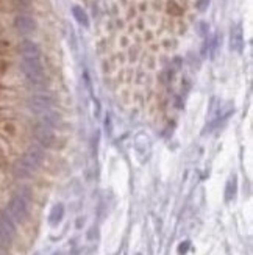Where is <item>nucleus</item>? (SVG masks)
<instances>
[{
  "label": "nucleus",
  "mask_w": 253,
  "mask_h": 255,
  "mask_svg": "<svg viewBox=\"0 0 253 255\" xmlns=\"http://www.w3.org/2000/svg\"><path fill=\"white\" fill-rule=\"evenodd\" d=\"M17 227L14 219L5 210H0V251H9L16 238Z\"/></svg>",
  "instance_id": "obj_3"
},
{
  "label": "nucleus",
  "mask_w": 253,
  "mask_h": 255,
  "mask_svg": "<svg viewBox=\"0 0 253 255\" xmlns=\"http://www.w3.org/2000/svg\"><path fill=\"white\" fill-rule=\"evenodd\" d=\"M13 172H14V175L17 177V178H20V180H25V178H30L31 175H33V169H31L22 158H19V160L14 163V168H13Z\"/></svg>",
  "instance_id": "obj_10"
},
{
  "label": "nucleus",
  "mask_w": 253,
  "mask_h": 255,
  "mask_svg": "<svg viewBox=\"0 0 253 255\" xmlns=\"http://www.w3.org/2000/svg\"><path fill=\"white\" fill-rule=\"evenodd\" d=\"M6 71V63L3 60H0V74H3Z\"/></svg>",
  "instance_id": "obj_16"
},
{
  "label": "nucleus",
  "mask_w": 253,
  "mask_h": 255,
  "mask_svg": "<svg viewBox=\"0 0 253 255\" xmlns=\"http://www.w3.org/2000/svg\"><path fill=\"white\" fill-rule=\"evenodd\" d=\"M8 168V158H6V155H5V152L0 149V169H5Z\"/></svg>",
  "instance_id": "obj_14"
},
{
  "label": "nucleus",
  "mask_w": 253,
  "mask_h": 255,
  "mask_svg": "<svg viewBox=\"0 0 253 255\" xmlns=\"http://www.w3.org/2000/svg\"><path fill=\"white\" fill-rule=\"evenodd\" d=\"M14 27L20 35H31V33H35L36 28H38L36 20L31 16H27V14L16 16L14 17Z\"/></svg>",
  "instance_id": "obj_7"
},
{
  "label": "nucleus",
  "mask_w": 253,
  "mask_h": 255,
  "mask_svg": "<svg viewBox=\"0 0 253 255\" xmlns=\"http://www.w3.org/2000/svg\"><path fill=\"white\" fill-rule=\"evenodd\" d=\"M206 2H209V0H200V2H198V9H200V11H203V9L206 8Z\"/></svg>",
  "instance_id": "obj_15"
},
{
  "label": "nucleus",
  "mask_w": 253,
  "mask_h": 255,
  "mask_svg": "<svg viewBox=\"0 0 253 255\" xmlns=\"http://www.w3.org/2000/svg\"><path fill=\"white\" fill-rule=\"evenodd\" d=\"M28 202H30V193L25 189H22L20 193H16L11 196L8 202L6 211L14 219V222L19 224H24L30 216V208H28Z\"/></svg>",
  "instance_id": "obj_1"
},
{
  "label": "nucleus",
  "mask_w": 253,
  "mask_h": 255,
  "mask_svg": "<svg viewBox=\"0 0 253 255\" xmlns=\"http://www.w3.org/2000/svg\"><path fill=\"white\" fill-rule=\"evenodd\" d=\"M19 52L22 58H41V47L31 39H24L20 42Z\"/></svg>",
  "instance_id": "obj_8"
},
{
  "label": "nucleus",
  "mask_w": 253,
  "mask_h": 255,
  "mask_svg": "<svg viewBox=\"0 0 253 255\" xmlns=\"http://www.w3.org/2000/svg\"><path fill=\"white\" fill-rule=\"evenodd\" d=\"M20 69H22L25 79L33 86H44L46 72L41 58H22L20 60Z\"/></svg>",
  "instance_id": "obj_2"
},
{
  "label": "nucleus",
  "mask_w": 253,
  "mask_h": 255,
  "mask_svg": "<svg viewBox=\"0 0 253 255\" xmlns=\"http://www.w3.org/2000/svg\"><path fill=\"white\" fill-rule=\"evenodd\" d=\"M22 160L33 169V171H36V169H39L42 166V163H44L46 160V154L44 151L39 147V146H31L28 151L24 154Z\"/></svg>",
  "instance_id": "obj_6"
},
{
  "label": "nucleus",
  "mask_w": 253,
  "mask_h": 255,
  "mask_svg": "<svg viewBox=\"0 0 253 255\" xmlns=\"http://www.w3.org/2000/svg\"><path fill=\"white\" fill-rule=\"evenodd\" d=\"M2 133L6 136V138H14L17 135V129L13 122H5L2 125Z\"/></svg>",
  "instance_id": "obj_13"
},
{
  "label": "nucleus",
  "mask_w": 253,
  "mask_h": 255,
  "mask_svg": "<svg viewBox=\"0 0 253 255\" xmlns=\"http://www.w3.org/2000/svg\"><path fill=\"white\" fill-rule=\"evenodd\" d=\"M35 138H36V141L39 143V146L46 147V149L54 147L55 143H57V135L54 133V130L49 129V127H46V125L39 124V122L35 127Z\"/></svg>",
  "instance_id": "obj_5"
},
{
  "label": "nucleus",
  "mask_w": 253,
  "mask_h": 255,
  "mask_svg": "<svg viewBox=\"0 0 253 255\" xmlns=\"http://www.w3.org/2000/svg\"><path fill=\"white\" fill-rule=\"evenodd\" d=\"M72 13H73V16H75V19L78 20L80 24H83V25H86L88 27V16H86V13L83 11V9L80 8V6H73L72 8Z\"/></svg>",
  "instance_id": "obj_12"
},
{
  "label": "nucleus",
  "mask_w": 253,
  "mask_h": 255,
  "mask_svg": "<svg viewBox=\"0 0 253 255\" xmlns=\"http://www.w3.org/2000/svg\"><path fill=\"white\" fill-rule=\"evenodd\" d=\"M38 116H39V124L49 127V129H52V130H54L55 127H58L61 122V116L54 110H47V111L41 113Z\"/></svg>",
  "instance_id": "obj_9"
},
{
  "label": "nucleus",
  "mask_w": 253,
  "mask_h": 255,
  "mask_svg": "<svg viewBox=\"0 0 253 255\" xmlns=\"http://www.w3.org/2000/svg\"><path fill=\"white\" fill-rule=\"evenodd\" d=\"M54 255H61V254H54Z\"/></svg>",
  "instance_id": "obj_17"
},
{
  "label": "nucleus",
  "mask_w": 253,
  "mask_h": 255,
  "mask_svg": "<svg viewBox=\"0 0 253 255\" xmlns=\"http://www.w3.org/2000/svg\"><path fill=\"white\" fill-rule=\"evenodd\" d=\"M0 255H2V254H0Z\"/></svg>",
  "instance_id": "obj_18"
},
{
  "label": "nucleus",
  "mask_w": 253,
  "mask_h": 255,
  "mask_svg": "<svg viewBox=\"0 0 253 255\" xmlns=\"http://www.w3.org/2000/svg\"><path fill=\"white\" fill-rule=\"evenodd\" d=\"M63 216H64V207H63V204H58L54 207V210H52V215H50V222L52 224H58V222H61Z\"/></svg>",
  "instance_id": "obj_11"
},
{
  "label": "nucleus",
  "mask_w": 253,
  "mask_h": 255,
  "mask_svg": "<svg viewBox=\"0 0 253 255\" xmlns=\"http://www.w3.org/2000/svg\"><path fill=\"white\" fill-rule=\"evenodd\" d=\"M28 107L33 113L41 114L47 110H52V107H54V99H52V95L49 94H42V92L33 94L28 100Z\"/></svg>",
  "instance_id": "obj_4"
}]
</instances>
